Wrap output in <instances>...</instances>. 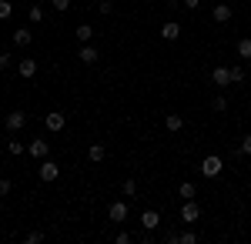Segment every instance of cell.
Listing matches in <instances>:
<instances>
[{"label":"cell","mask_w":251,"mask_h":244,"mask_svg":"<svg viewBox=\"0 0 251 244\" xmlns=\"http://www.w3.org/2000/svg\"><path fill=\"white\" fill-rule=\"evenodd\" d=\"M10 67V54H0V71H7Z\"/></svg>","instance_id":"34"},{"label":"cell","mask_w":251,"mask_h":244,"mask_svg":"<svg viewBox=\"0 0 251 244\" xmlns=\"http://www.w3.org/2000/svg\"><path fill=\"white\" fill-rule=\"evenodd\" d=\"M164 127H168V131H181V127H184V117H181V114H168V117H164Z\"/></svg>","instance_id":"16"},{"label":"cell","mask_w":251,"mask_h":244,"mask_svg":"<svg viewBox=\"0 0 251 244\" xmlns=\"http://www.w3.org/2000/svg\"><path fill=\"white\" fill-rule=\"evenodd\" d=\"M17 74L27 77V80H30V77H37V60H34V57H24V60L17 64Z\"/></svg>","instance_id":"8"},{"label":"cell","mask_w":251,"mask_h":244,"mask_svg":"<svg viewBox=\"0 0 251 244\" xmlns=\"http://www.w3.org/2000/svg\"><path fill=\"white\" fill-rule=\"evenodd\" d=\"M27 20H30V24H40V20H44V10H40V3H34V7L27 10Z\"/></svg>","instance_id":"20"},{"label":"cell","mask_w":251,"mask_h":244,"mask_svg":"<svg viewBox=\"0 0 251 244\" xmlns=\"http://www.w3.org/2000/svg\"><path fill=\"white\" fill-rule=\"evenodd\" d=\"M231 7H228V3H218V7H214L211 10V17H214V24H228V20H231Z\"/></svg>","instance_id":"11"},{"label":"cell","mask_w":251,"mask_h":244,"mask_svg":"<svg viewBox=\"0 0 251 244\" xmlns=\"http://www.w3.org/2000/svg\"><path fill=\"white\" fill-rule=\"evenodd\" d=\"M24 124H27V114H24V111H10V114H7V131H10V134H17Z\"/></svg>","instance_id":"7"},{"label":"cell","mask_w":251,"mask_h":244,"mask_svg":"<svg viewBox=\"0 0 251 244\" xmlns=\"http://www.w3.org/2000/svg\"><path fill=\"white\" fill-rule=\"evenodd\" d=\"M44 124H47V131L57 134V131H64V124H67V121H64V114H60V111H50L47 117H44Z\"/></svg>","instance_id":"9"},{"label":"cell","mask_w":251,"mask_h":244,"mask_svg":"<svg viewBox=\"0 0 251 244\" xmlns=\"http://www.w3.org/2000/svg\"><path fill=\"white\" fill-rule=\"evenodd\" d=\"M177 244H198V231H181V241Z\"/></svg>","instance_id":"23"},{"label":"cell","mask_w":251,"mask_h":244,"mask_svg":"<svg viewBox=\"0 0 251 244\" xmlns=\"http://www.w3.org/2000/svg\"><path fill=\"white\" fill-rule=\"evenodd\" d=\"M161 37L164 40H177L181 37V24H177V20H168V24L161 27Z\"/></svg>","instance_id":"12"},{"label":"cell","mask_w":251,"mask_h":244,"mask_svg":"<svg viewBox=\"0 0 251 244\" xmlns=\"http://www.w3.org/2000/svg\"><path fill=\"white\" fill-rule=\"evenodd\" d=\"M245 80V67H231V84H241Z\"/></svg>","instance_id":"27"},{"label":"cell","mask_w":251,"mask_h":244,"mask_svg":"<svg viewBox=\"0 0 251 244\" xmlns=\"http://www.w3.org/2000/svg\"><path fill=\"white\" fill-rule=\"evenodd\" d=\"M181 218H184V224H194V221H198V218H201V204H198V201H184V207H181Z\"/></svg>","instance_id":"5"},{"label":"cell","mask_w":251,"mask_h":244,"mask_svg":"<svg viewBox=\"0 0 251 244\" xmlns=\"http://www.w3.org/2000/svg\"><path fill=\"white\" fill-rule=\"evenodd\" d=\"M91 37H94V27H91V24H80V27H77V40H84V44H87Z\"/></svg>","instance_id":"18"},{"label":"cell","mask_w":251,"mask_h":244,"mask_svg":"<svg viewBox=\"0 0 251 244\" xmlns=\"http://www.w3.org/2000/svg\"><path fill=\"white\" fill-rule=\"evenodd\" d=\"M238 57L241 60H251V40H238Z\"/></svg>","instance_id":"19"},{"label":"cell","mask_w":251,"mask_h":244,"mask_svg":"<svg viewBox=\"0 0 251 244\" xmlns=\"http://www.w3.org/2000/svg\"><path fill=\"white\" fill-rule=\"evenodd\" d=\"M184 7H188V10H198V7H201V0H184Z\"/></svg>","instance_id":"35"},{"label":"cell","mask_w":251,"mask_h":244,"mask_svg":"<svg viewBox=\"0 0 251 244\" xmlns=\"http://www.w3.org/2000/svg\"><path fill=\"white\" fill-rule=\"evenodd\" d=\"M87 157H91V164H100V161L107 157V147H104V144H91V147H87Z\"/></svg>","instance_id":"15"},{"label":"cell","mask_w":251,"mask_h":244,"mask_svg":"<svg viewBox=\"0 0 251 244\" xmlns=\"http://www.w3.org/2000/svg\"><path fill=\"white\" fill-rule=\"evenodd\" d=\"M157 224H161V214H157V211H144V214H141V227H144V231H154Z\"/></svg>","instance_id":"13"},{"label":"cell","mask_w":251,"mask_h":244,"mask_svg":"<svg viewBox=\"0 0 251 244\" xmlns=\"http://www.w3.org/2000/svg\"><path fill=\"white\" fill-rule=\"evenodd\" d=\"M14 44H17V47H30V44H34L30 27H20V30H14Z\"/></svg>","instance_id":"14"},{"label":"cell","mask_w":251,"mask_h":244,"mask_svg":"<svg viewBox=\"0 0 251 244\" xmlns=\"http://www.w3.org/2000/svg\"><path fill=\"white\" fill-rule=\"evenodd\" d=\"M10 14H14V3L10 0H0V20H10Z\"/></svg>","instance_id":"22"},{"label":"cell","mask_w":251,"mask_h":244,"mask_svg":"<svg viewBox=\"0 0 251 244\" xmlns=\"http://www.w3.org/2000/svg\"><path fill=\"white\" fill-rule=\"evenodd\" d=\"M7 194H10V181H7V177H0V197H7Z\"/></svg>","instance_id":"30"},{"label":"cell","mask_w":251,"mask_h":244,"mask_svg":"<svg viewBox=\"0 0 251 244\" xmlns=\"http://www.w3.org/2000/svg\"><path fill=\"white\" fill-rule=\"evenodd\" d=\"M164 241H168V244H177V241H181V231H168V234H164Z\"/></svg>","instance_id":"29"},{"label":"cell","mask_w":251,"mask_h":244,"mask_svg":"<svg viewBox=\"0 0 251 244\" xmlns=\"http://www.w3.org/2000/svg\"><path fill=\"white\" fill-rule=\"evenodd\" d=\"M211 84L214 87H228V84H231V67H214L211 71Z\"/></svg>","instance_id":"6"},{"label":"cell","mask_w":251,"mask_h":244,"mask_svg":"<svg viewBox=\"0 0 251 244\" xmlns=\"http://www.w3.org/2000/svg\"><path fill=\"white\" fill-rule=\"evenodd\" d=\"M10 154H14V157H17V154H24V150H27V144H20V141H14V137H10Z\"/></svg>","instance_id":"26"},{"label":"cell","mask_w":251,"mask_h":244,"mask_svg":"<svg viewBox=\"0 0 251 244\" xmlns=\"http://www.w3.org/2000/svg\"><path fill=\"white\" fill-rule=\"evenodd\" d=\"M121 191H124V197H134V194H137V184H134V181H124V184H121Z\"/></svg>","instance_id":"25"},{"label":"cell","mask_w":251,"mask_h":244,"mask_svg":"<svg viewBox=\"0 0 251 244\" xmlns=\"http://www.w3.org/2000/svg\"><path fill=\"white\" fill-rule=\"evenodd\" d=\"M24 241H27V244H40V241H44V234H40V231H30Z\"/></svg>","instance_id":"28"},{"label":"cell","mask_w":251,"mask_h":244,"mask_svg":"<svg viewBox=\"0 0 251 244\" xmlns=\"http://www.w3.org/2000/svg\"><path fill=\"white\" fill-rule=\"evenodd\" d=\"M100 14H114V3L111 0H100Z\"/></svg>","instance_id":"32"},{"label":"cell","mask_w":251,"mask_h":244,"mask_svg":"<svg viewBox=\"0 0 251 244\" xmlns=\"http://www.w3.org/2000/svg\"><path fill=\"white\" fill-rule=\"evenodd\" d=\"M77 57H80V64H97V60H100V54H97L94 44H84V47L77 50Z\"/></svg>","instance_id":"10"},{"label":"cell","mask_w":251,"mask_h":244,"mask_svg":"<svg viewBox=\"0 0 251 244\" xmlns=\"http://www.w3.org/2000/svg\"><path fill=\"white\" fill-rule=\"evenodd\" d=\"M27 154H30L34 161H47V154H50V144H47V141H40V137H34V141L27 144Z\"/></svg>","instance_id":"2"},{"label":"cell","mask_w":251,"mask_h":244,"mask_svg":"<svg viewBox=\"0 0 251 244\" xmlns=\"http://www.w3.org/2000/svg\"><path fill=\"white\" fill-rule=\"evenodd\" d=\"M241 154H248V157H251V134L245 137V141H241Z\"/></svg>","instance_id":"33"},{"label":"cell","mask_w":251,"mask_h":244,"mask_svg":"<svg viewBox=\"0 0 251 244\" xmlns=\"http://www.w3.org/2000/svg\"><path fill=\"white\" fill-rule=\"evenodd\" d=\"M107 218H111L114 224H124V221H127V201H114V204L107 207Z\"/></svg>","instance_id":"4"},{"label":"cell","mask_w":251,"mask_h":244,"mask_svg":"<svg viewBox=\"0 0 251 244\" xmlns=\"http://www.w3.org/2000/svg\"><path fill=\"white\" fill-rule=\"evenodd\" d=\"M211 111H228V97H225V94L211 97Z\"/></svg>","instance_id":"21"},{"label":"cell","mask_w":251,"mask_h":244,"mask_svg":"<svg viewBox=\"0 0 251 244\" xmlns=\"http://www.w3.org/2000/svg\"><path fill=\"white\" fill-rule=\"evenodd\" d=\"M37 177L44 181V184H54V181L60 177V168L54 164V161H44V164H40V171H37Z\"/></svg>","instance_id":"3"},{"label":"cell","mask_w":251,"mask_h":244,"mask_svg":"<svg viewBox=\"0 0 251 244\" xmlns=\"http://www.w3.org/2000/svg\"><path fill=\"white\" fill-rule=\"evenodd\" d=\"M177 194H181V201H191V197H198V188H194L191 181H184V184L177 188Z\"/></svg>","instance_id":"17"},{"label":"cell","mask_w":251,"mask_h":244,"mask_svg":"<svg viewBox=\"0 0 251 244\" xmlns=\"http://www.w3.org/2000/svg\"><path fill=\"white\" fill-rule=\"evenodd\" d=\"M50 7H54L57 14H67V10H71V0H50Z\"/></svg>","instance_id":"24"},{"label":"cell","mask_w":251,"mask_h":244,"mask_svg":"<svg viewBox=\"0 0 251 244\" xmlns=\"http://www.w3.org/2000/svg\"><path fill=\"white\" fill-rule=\"evenodd\" d=\"M221 171H225V161H221L218 154H208V157L201 161V174H204V177H218Z\"/></svg>","instance_id":"1"},{"label":"cell","mask_w":251,"mask_h":244,"mask_svg":"<svg viewBox=\"0 0 251 244\" xmlns=\"http://www.w3.org/2000/svg\"><path fill=\"white\" fill-rule=\"evenodd\" d=\"M114 241H117V244H131V234H127V231H117Z\"/></svg>","instance_id":"31"}]
</instances>
